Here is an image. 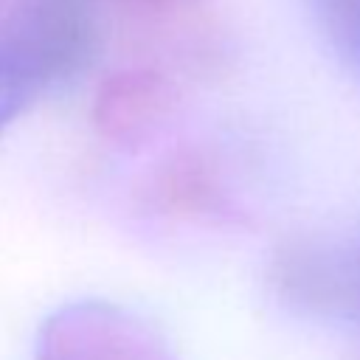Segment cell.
Wrapping results in <instances>:
<instances>
[{
	"instance_id": "1",
	"label": "cell",
	"mask_w": 360,
	"mask_h": 360,
	"mask_svg": "<svg viewBox=\"0 0 360 360\" xmlns=\"http://www.w3.org/2000/svg\"><path fill=\"white\" fill-rule=\"evenodd\" d=\"M79 31L68 11L42 6L0 37V127L25 104L31 87L76 51Z\"/></svg>"
},
{
	"instance_id": "2",
	"label": "cell",
	"mask_w": 360,
	"mask_h": 360,
	"mask_svg": "<svg viewBox=\"0 0 360 360\" xmlns=\"http://www.w3.org/2000/svg\"><path fill=\"white\" fill-rule=\"evenodd\" d=\"M42 360H166V354L118 312L76 307L51 321Z\"/></svg>"
},
{
	"instance_id": "3",
	"label": "cell",
	"mask_w": 360,
	"mask_h": 360,
	"mask_svg": "<svg viewBox=\"0 0 360 360\" xmlns=\"http://www.w3.org/2000/svg\"><path fill=\"white\" fill-rule=\"evenodd\" d=\"M335 45L360 65V0H312Z\"/></svg>"
}]
</instances>
